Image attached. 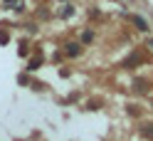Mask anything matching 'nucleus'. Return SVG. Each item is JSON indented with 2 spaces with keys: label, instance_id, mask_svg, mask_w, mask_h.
<instances>
[{
  "label": "nucleus",
  "instance_id": "f257e3e1",
  "mask_svg": "<svg viewBox=\"0 0 153 141\" xmlns=\"http://www.w3.org/2000/svg\"><path fill=\"white\" fill-rule=\"evenodd\" d=\"M128 20L138 27V30H148V22H146V17H141V15H128Z\"/></svg>",
  "mask_w": 153,
  "mask_h": 141
},
{
  "label": "nucleus",
  "instance_id": "f03ea898",
  "mask_svg": "<svg viewBox=\"0 0 153 141\" xmlns=\"http://www.w3.org/2000/svg\"><path fill=\"white\" fill-rule=\"evenodd\" d=\"M67 54H69V57H79V52H82V47L76 45V42H69L67 45V50H64Z\"/></svg>",
  "mask_w": 153,
  "mask_h": 141
},
{
  "label": "nucleus",
  "instance_id": "7ed1b4c3",
  "mask_svg": "<svg viewBox=\"0 0 153 141\" xmlns=\"http://www.w3.org/2000/svg\"><path fill=\"white\" fill-rule=\"evenodd\" d=\"M141 136H146V139H153V124H148L146 129H141Z\"/></svg>",
  "mask_w": 153,
  "mask_h": 141
},
{
  "label": "nucleus",
  "instance_id": "20e7f679",
  "mask_svg": "<svg viewBox=\"0 0 153 141\" xmlns=\"http://www.w3.org/2000/svg\"><path fill=\"white\" fill-rule=\"evenodd\" d=\"M133 87H136L138 92H146V89H148V84H146V82H141V79H138V82H133Z\"/></svg>",
  "mask_w": 153,
  "mask_h": 141
},
{
  "label": "nucleus",
  "instance_id": "39448f33",
  "mask_svg": "<svg viewBox=\"0 0 153 141\" xmlns=\"http://www.w3.org/2000/svg\"><path fill=\"white\" fill-rule=\"evenodd\" d=\"M37 67H40V57H35V60L30 62V67H27V69H30V72H35Z\"/></svg>",
  "mask_w": 153,
  "mask_h": 141
},
{
  "label": "nucleus",
  "instance_id": "423d86ee",
  "mask_svg": "<svg viewBox=\"0 0 153 141\" xmlns=\"http://www.w3.org/2000/svg\"><path fill=\"white\" fill-rule=\"evenodd\" d=\"M148 47H151V50H153V37H151V40H148Z\"/></svg>",
  "mask_w": 153,
  "mask_h": 141
}]
</instances>
